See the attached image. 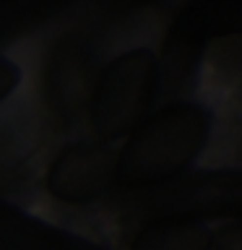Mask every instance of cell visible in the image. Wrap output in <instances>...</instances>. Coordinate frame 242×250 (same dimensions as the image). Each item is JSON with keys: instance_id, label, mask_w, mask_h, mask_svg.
Instances as JSON below:
<instances>
[{"instance_id": "1", "label": "cell", "mask_w": 242, "mask_h": 250, "mask_svg": "<svg viewBox=\"0 0 242 250\" xmlns=\"http://www.w3.org/2000/svg\"><path fill=\"white\" fill-rule=\"evenodd\" d=\"M156 62L148 52H128L112 60L94 91V128L115 138L133 130L154 97Z\"/></svg>"}, {"instance_id": "2", "label": "cell", "mask_w": 242, "mask_h": 250, "mask_svg": "<svg viewBox=\"0 0 242 250\" xmlns=\"http://www.w3.org/2000/svg\"><path fill=\"white\" fill-rule=\"evenodd\" d=\"M201 120L190 109H169L161 120L151 123L133 144V162L128 167L172 169L182 164L201 141Z\"/></svg>"}, {"instance_id": "3", "label": "cell", "mask_w": 242, "mask_h": 250, "mask_svg": "<svg viewBox=\"0 0 242 250\" xmlns=\"http://www.w3.org/2000/svg\"><path fill=\"white\" fill-rule=\"evenodd\" d=\"M112 162L101 148L94 146H73L65 148L52 162L50 190L70 201H81L104 190Z\"/></svg>"}, {"instance_id": "4", "label": "cell", "mask_w": 242, "mask_h": 250, "mask_svg": "<svg viewBox=\"0 0 242 250\" xmlns=\"http://www.w3.org/2000/svg\"><path fill=\"white\" fill-rule=\"evenodd\" d=\"M16 83H19V68L11 60L0 58V102L16 89Z\"/></svg>"}]
</instances>
